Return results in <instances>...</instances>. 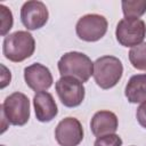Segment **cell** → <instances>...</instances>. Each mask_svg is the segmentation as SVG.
Instances as JSON below:
<instances>
[{
  "mask_svg": "<svg viewBox=\"0 0 146 146\" xmlns=\"http://www.w3.org/2000/svg\"><path fill=\"white\" fill-rule=\"evenodd\" d=\"M35 50V40L27 31H16L5 36L2 52L7 59L19 63L31 57Z\"/></svg>",
  "mask_w": 146,
  "mask_h": 146,
  "instance_id": "cell-1",
  "label": "cell"
},
{
  "mask_svg": "<svg viewBox=\"0 0 146 146\" xmlns=\"http://www.w3.org/2000/svg\"><path fill=\"white\" fill-rule=\"evenodd\" d=\"M58 71L62 76H72L80 82H87L94 73V63L83 52L70 51L58 60Z\"/></svg>",
  "mask_w": 146,
  "mask_h": 146,
  "instance_id": "cell-2",
  "label": "cell"
},
{
  "mask_svg": "<svg viewBox=\"0 0 146 146\" xmlns=\"http://www.w3.org/2000/svg\"><path fill=\"white\" fill-rule=\"evenodd\" d=\"M123 74V65L121 60L111 55L102 56L94 63L92 76L95 82L102 89H110L117 84Z\"/></svg>",
  "mask_w": 146,
  "mask_h": 146,
  "instance_id": "cell-3",
  "label": "cell"
},
{
  "mask_svg": "<svg viewBox=\"0 0 146 146\" xmlns=\"http://www.w3.org/2000/svg\"><path fill=\"white\" fill-rule=\"evenodd\" d=\"M2 121L9 124L22 127L30 119V99L23 92H13L1 104Z\"/></svg>",
  "mask_w": 146,
  "mask_h": 146,
  "instance_id": "cell-4",
  "label": "cell"
},
{
  "mask_svg": "<svg viewBox=\"0 0 146 146\" xmlns=\"http://www.w3.org/2000/svg\"><path fill=\"white\" fill-rule=\"evenodd\" d=\"M117 42L123 47H136L146 36V24L140 18H122L115 30Z\"/></svg>",
  "mask_w": 146,
  "mask_h": 146,
  "instance_id": "cell-5",
  "label": "cell"
},
{
  "mask_svg": "<svg viewBox=\"0 0 146 146\" xmlns=\"http://www.w3.org/2000/svg\"><path fill=\"white\" fill-rule=\"evenodd\" d=\"M107 19L98 14H87L79 18L75 25L76 35L87 42L100 40L107 32Z\"/></svg>",
  "mask_w": 146,
  "mask_h": 146,
  "instance_id": "cell-6",
  "label": "cell"
},
{
  "mask_svg": "<svg viewBox=\"0 0 146 146\" xmlns=\"http://www.w3.org/2000/svg\"><path fill=\"white\" fill-rule=\"evenodd\" d=\"M59 100L66 107H76L84 99L86 89L83 83L72 76H62L55 84Z\"/></svg>",
  "mask_w": 146,
  "mask_h": 146,
  "instance_id": "cell-7",
  "label": "cell"
},
{
  "mask_svg": "<svg viewBox=\"0 0 146 146\" xmlns=\"http://www.w3.org/2000/svg\"><path fill=\"white\" fill-rule=\"evenodd\" d=\"M48 9L42 1H26L21 8V21L30 31L39 30L44 26L48 22Z\"/></svg>",
  "mask_w": 146,
  "mask_h": 146,
  "instance_id": "cell-8",
  "label": "cell"
},
{
  "mask_svg": "<svg viewBox=\"0 0 146 146\" xmlns=\"http://www.w3.org/2000/svg\"><path fill=\"white\" fill-rule=\"evenodd\" d=\"M55 138L60 146H78L83 139L81 122L72 116L63 119L55 129Z\"/></svg>",
  "mask_w": 146,
  "mask_h": 146,
  "instance_id": "cell-9",
  "label": "cell"
},
{
  "mask_svg": "<svg viewBox=\"0 0 146 146\" xmlns=\"http://www.w3.org/2000/svg\"><path fill=\"white\" fill-rule=\"evenodd\" d=\"M24 80L25 83L35 92L49 89L54 82L50 70L40 63H34L24 68Z\"/></svg>",
  "mask_w": 146,
  "mask_h": 146,
  "instance_id": "cell-10",
  "label": "cell"
},
{
  "mask_svg": "<svg viewBox=\"0 0 146 146\" xmlns=\"http://www.w3.org/2000/svg\"><path fill=\"white\" fill-rule=\"evenodd\" d=\"M117 116L111 111H98L94 114L90 121L91 132L97 138L114 133L117 130Z\"/></svg>",
  "mask_w": 146,
  "mask_h": 146,
  "instance_id": "cell-11",
  "label": "cell"
},
{
  "mask_svg": "<svg viewBox=\"0 0 146 146\" xmlns=\"http://www.w3.org/2000/svg\"><path fill=\"white\" fill-rule=\"evenodd\" d=\"M33 106L35 116L40 122H50L58 113L56 102L50 92H36L33 97Z\"/></svg>",
  "mask_w": 146,
  "mask_h": 146,
  "instance_id": "cell-12",
  "label": "cell"
},
{
  "mask_svg": "<svg viewBox=\"0 0 146 146\" xmlns=\"http://www.w3.org/2000/svg\"><path fill=\"white\" fill-rule=\"evenodd\" d=\"M124 95L131 104L146 100V73L132 75L124 89Z\"/></svg>",
  "mask_w": 146,
  "mask_h": 146,
  "instance_id": "cell-13",
  "label": "cell"
},
{
  "mask_svg": "<svg viewBox=\"0 0 146 146\" xmlns=\"http://www.w3.org/2000/svg\"><path fill=\"white\" fill-rule=\"evenodd\" d=\"M121 6L127 18H139L146 13V0H124Z\"/></svg>",
  "mask_w": 146,
  "mask_h": 146,
  "instance_id": "cell-14",
  "label": "cell"
},
{
  "mask_svg": "<svg viewBox=\"0 0 146 146\" xmlns=\"http://www.w3.org/2000/svg\"><path fill=\"white\" fill-rule=\"evenodd\" d=\"M129 60L135 68L146 71V42H143L130 49Z\"/></svg>",
  "mask_w": 146,
  "mask_h": 146,
  "instance_id": "cell-15",
  "label": "cell"
},
{
  "mask_svg": "<svg viewBox=\"0 0 146 146\" xmlns=\"http://www.w3.org/2000/svg\"><path fill=\"white\" fill-rule=\"evenodd\" d=\"M0 16H1V35L5 36L10 29L13 27V14L8 7L5 5H0Z\"/></svg>",
  "mask_w": 146,
  "mask_h": 146,
  "instance_id": "cell-16",
  "label": "cell"
},
{
  "mask_svg": "<svg viewBox=\"0 0 146 146\" xmlns=\"http://www.w3.org/2000/svg\"><path fill=\"white\" fill-rule=\"evenodd\" d=\"M94 146H122V139L115 135H106L103 137H98L95 140Z\"/></svg>",
  "mask_w": 146,
  "mask_h": 146,
  "instance_id": "cell-17",
  "label": "cell"
},
{
  "mask_svg": "<svg viewBox=\"0 0 146 146\" xmlns=\"http://www.w3.org/2000/svg\"><path fill=\"white\" fill-rule=\"evenodd\" d=\"M136 116H137V121L138 123L146 129V100L143 102L139 107L137 108V113H136Z\"/></svg>",
  "mask_w": 146,
  "mask_h": 146,
  "instance_id": "cell-18",
  "label": "cell"
},
{
  "mask_svg": "<svg viewBox=\"0 0 146 146\" xmlns=\"http://www.w3.org/2000/svg\"><path fill=\"white\" fill-rule=\"evenodd\" d=\"M1 146H3V145H1Z\"/></svg>",
  "mask_w": 146,
  "mask_h": 146,
  "instance_id": "cell-19",
  "label": "cell"
}]
</instances>
